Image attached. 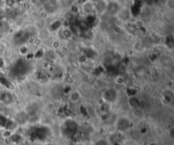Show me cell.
I'll return each instance as SVG.
<instances>
[{
  "instance_id": "cell-4",
  "label": "cell",
  "mask_w": 174,
  "mask_h": 145,
  "mask_svg": "<svg viewBox=\"0 0 174 145\" xmlns=\"http://www.w3.org/2000/svg\"><path fill=\"white\" fill-rule=\"evenodd\" d=\"M71 14L72 15H76L79 12V7L77 4H74V5H72L71 6Z\"/></svg>"
},
{
  "instance_id": "cell-2",
  "label": "cell",
  "mask_w": 174,
  "mask_h": 145,
  "mask_svg": "<svg viewBox=\"0 0 174 145\" xmlns=\"http://www.w3.org/2000/svg\"><path fill=\"white\" fill-rule=\"evenodd\" d=\"M82 10L84 11V13H87V14L91 13L92 10H93V8H94L92 3H90L88 1L87 3H85L84 4H82Z\"/></svg>"
},
{
  "instance_id": "cell-7",
  "label": "cell",
  "mask_w": 174,
  "mask_h": 145,
  "mask_svg": "<svg viewBox=\"0 0 174 145\" xmlns=\"http://www.w3.org/2000/svg\"><path fill=\"white\" fill-rule=\"evenodd\" d=\"M49 5H50V7H52V8H54V7H55V6H57L58 5V3H59V1L58 0H49Z\"/></svg>"
},
{
  "instance_id": "cell-9",
  "label": "cell",
  "mask_w": 174,
  "mask_h": 145,
  "mask_svg": "<svg viewBox=\"0 0 174 145\" xmlns=\"http://www.w3.org/2000/svg\"><path fill=\"white\" fill-rule=\"evenodd\" d=\"M114 31H115L116 34H120V33L122 32V28H121L119 25H116V26L114 27Z\"/></svg>"
},
{
  "instance_id": "cell-5",
  "label": "cell",
  "mask_w": 174,
  "mask_h": 145,
  "mask_svg": "<svg viewBox=\"0 0 174 145\" xmlns=\"http://www.w3.org/2000/svg\"><path fill=\"white\" fill-rule=\"evenodd\" d=\"M60 46H61V43H60V42L59 40H54V41H53V43H52V47H53L54 49H59V48H60Z\"/></svg>"
},
{
  "instance_id": "cell-11",
  "label": "cell",
  "mask_w": 174,
  "mask_h": 145,
  "mask_svg": "<svg viewBox=\"0 0 174 145\" xmlns=\"http://www.w3.org/2000/svg\"><path fill=\"white\" fill-rule=\"evenodd\" d=\"M95 145H108V144H107V143H106L104 140H100V141H99L98 143H96V144Z\"/></svg>"
},
{
  "instance_id": "cell-1",
  "label": "cell",
  "mask_w": 174,
  "mask_h": 145,
  "mask_svg": "<svg viewBox=\"0 0 174 145\" xmlns=\"http://www.w3.org/2000/svg\"><path fill=\"white\" fill-rule=\"evenodd\" d=\"M61 35L66 39H71L73 36V31L69 28H63L61 31Z\"/></svg>"
},
{
  "instance_id": "cell-12",
  "label": "cell",
  "mask_w": 174,
  "mask_h": 145,
  "mask_svg": "<svg viewBox=\"0 0 174 145\" xmlns=\"http://www.w3.org/2000/svg\"><path fill=\"white\" fill-rule=\"evenodd\" d=\"M17 1H22V0H17Z\"/></svg>"
},
{
  "instance_id": "cell-3",
  "label": "cell",
  "mask_w": 174,
  "mask_h": 145,
  "mask_svg": "<svg viewBox=\"0 0 174 145\" xmlns=\"http://www.w3.org/2000/svg\"><path fill=\"white\" fill-rule=\"evenodd\" d=\"M70 99H71V101H72L74 103L75 102H77L80 99V93H78V92L72 93V94L70 96Z\"/></svg>"
},
{
  "instance_id": "cell-8",
  "label": "cell",
  "mask_w": 174,
  "mask_h": 145,
  "mask_svg": "<svg viewBox=\"0 0 174 145\" xmlns=\"http://www.w3.org/2000/svg\"><path fill=\"white\" fill-rule=\"evenodd\" d=\"M15 0H5V3L9 7H12L15 4Z\"/></svg>"
},
{
  "instance_id": "cell-10",
  "label": "cell",
  "mask_w": 174,
  "mask_h": 145,
  "mask_svg": "<svg viewBox=\"0 0 174 145\" xmlns=\"http://www.w3.org/2000/svg\"><path fill=\"white\" fill-rule=\"evenodd\" d=\"M88 1V0H77L76 3H77L78 5H82V4H84L85 3H87Z\"/></svg>"
},
{
  "instance_id": "cell-6",
  "label": "cell",
  "mask_w": 174,
  "mask_h": 145,
  "mask_svg": "<svg viewBox=\"0 0 174 145\" xmlns=\"http://www.w3.org/2000/svg\"><path fill=\"white\" fill-rule=\"evenodd\" d=\"M27 52H28V48H27L26 46H21V47L20 48V53H21V54L25 55V54L27 53Z\"/></svg>"
}]
</instances>
